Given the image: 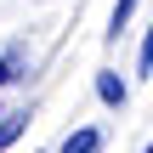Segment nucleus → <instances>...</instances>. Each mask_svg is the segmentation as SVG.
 <instances>
[{
    "mask_svg": "<svg viewBox=\"0 0 153 153\" xmlns=\"http://www.w3.org/2000/svg\"><path fill=\"white\" fill-rule=\"evenodd\" d=\"M17 79H28V45L23 40L0 45V85H17Z\"/></svg>",
    "mask_w": 153,
    "mask_h": 153,
    "instance_id": "obj_1",
    "label": "nucleus"
},
{
    "mask_svg": "<svg viewBox=\"0 0 153 153\" xmlns=\"http://www.w3.org/2000/svg\"><path fill=\"white\" fill-rule=\"evenodd\" d=\"M97 102H102V108H125V102H131V85H125L114 68H102V74H97Z\"/></svg>",
    "mask_w": 153,
    "mask_h": 153,
    "instance_id": "obj_2",
    "label": "nucleus"
},
{
    "mask_svg": "<svg viewBox=\"0 0 153 153\" xmlns=\"http://www.w3.org/2000/svg\"><path fill=\"white\" fill-rule=\"evenodd\" d=\"M102 125H79V131H68L62 136V153H102Z\"/></svg>",
    "mask_w": 153,
    "mask_h": 153,
    "instance_id": "obj_3",
    "label": "nucleus"
},
{
    "mask_svg": "<svg viewBox=\"0 0 153 153\" xmlns=\"http://www.w3.org/2000/svg\"><path fill=\"white\" fill-rule=\"evenodd\" d=\"M136 6H142V0H119V6H114V17H108V40H119V34L131 28V17H136Z\"/></svg>",
    "mask_w": 153,
    "mask_h": 153,
    "instance_id": "obj_4",
    "label": "nucleus"
},
{
    "mask_svg": "<svg viewBox=\"0 0 153 153\" xmlns=\"http://www.w3.org/2000/svg\"><path fill=\"white\" fill-rule=\"evenodd\" d=\"M23 131H28V114H0V153L11 148V142H17Z\"/></svg>",
    "mask_w": 153,
    "mask_h": 153,
    "instance_id": "obj_5",
    "label": "nucleus"
},
{
    "mask_svg": "<svg viewBox=\"0 0 153 153\" xmlns=\"http://www.w3.org/2000/svg\"><path fill=\"white\" fill-rule=\"evenodd\" d=\"M136 68H142V74H153V28L142 34V51H136Z\"/></svg>",
    "mask_w": 153,
    "mask_h": 153,
    "instance_id": "obj_6",
    "label": "nucleus"
},
{
    "mask_svg": "<svg viewBox=\"0 0 153 153\" xmlns=\"http://www.w3.org/2000/svg\"><path fill=\"white\" fill-rule=\"evenodd\" d=\"M142 153H153V142H148V148H142Z\"/></svg>",
    "mask_w": 153,
    "mask_h": 153,
    "instance_id": "obj_7",
    "label": "nucleus"
},
{
    "mask_svg": "<svg viewBox=\"0 0 153 153\" xmlns=\"http://www.w3.org/2000/svg\"><path fill=\"white\" fill-rule=\"evenodd\" d=\"M0 114H6V108H0Z\"/></svg>",
    "mask_w": 153,
    "mask_h": 153,
    "instance_id": "obj_8",
    "label": "nucleus"
}]
</instances>
